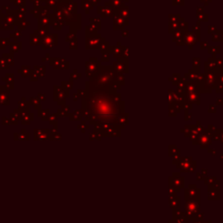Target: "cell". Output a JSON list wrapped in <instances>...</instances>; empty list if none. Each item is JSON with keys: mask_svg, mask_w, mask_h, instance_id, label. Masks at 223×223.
<instances>
[{"mask_svg": "<svg viewBox=\"0 0 223 223\" xmlns=\"http://www.w3.org/2000/svg\"><path fill=\"white\" fill-rule=\"evenodd\" d=\"M50 131L49 129H35L34 130V140H49Z\"/></svg>", "mask_w": 223, "mask_h": 223, "instance_id": "6da1fadb", "label": "cell"}, {"mask_svg": "<svg viewBox=\"0 0 223 223\" xmlns=\"http://www.w3.org/2000/svg\"><path fill=\"white\" fill-rule=\"evenodd\" d=\"M0 105H10L9 92L6 90L0 91Z\"/></svg>", "mask_w": 223, "mask_h": 223, "instance_id": "3957f363", "label": "cell"}, {"mask_svg": "<svg viewBox=\"0 0 223 223\" xmlns=\"http://www.w3.org/2000/svg\"><path fill=\"white\" fill-rule=\"evenodd\" d=\"M31 105H33L34 109L40 108V101L37 98H31Z\"/></svg>", "mask_w": 223, "mask_h": 223, "instance_id": "9c48e42d", "label": "cell"}, {"mask_svg": "<svg viewBox=\"0 0 223 223\" xmlns=\"http://www.w3.org/2000/svg\"><path fill=\"white\" fill-rule=\"evenodd\" d=\"M62 139V136L60 134L58 133H54V134H50L49 135V140L51 141H54V140H60Z\"/></svg>", "mask_w": 223, "mask_h": 223, "instance_id": "ba28073f", "label": "cell"}, {"mask_svg": "<svg viewBox=\"0 0 223 223\" xmlns=\"http://www.w3.org/2000/svg\"><path fill=\"white\" fill-rule=\"evenodd\" d=\"M47 121H49L50 125H57V123H58V118H57L56 113H55V114L49 115V117H48V119H47Z\"/></svg>", "mask_w": 223, "mask_h": 223, "instance_id": "52a82bcc", "label": "cell"}, {"mask_svg": "<svg viewBox=\"0 0 223 223\" xmlns=\"http://www.w3.org/2000/svg\"><path fill=\"white\" fill-rule=\"evenodd\" d=\"M24 98L23 99V101L18 102V108L24 111H28L30 112V104L26 101H24Z\"/></svg>", "mask_w": 223, "mask_h": 223, "instance_id": "5b68a950", "label": "cell"}, {"mask_svg": "<svg viewBox=\"0 0 223 223\" xmlns=\"http://www.w3.org/2000/svg\"><path fill=\"white\" fill-rule=\"evenodd\" d=\"M49 113H50V110H49V109L45 110V109L39 108V112H38L39 117L41 118L43 121H46V120H47V119H48V117H49Z\"/></svg>", "mask_w": 223, "mask_h": 223, "instance_id": "277c9868", "label": "cell"}, {"mask_svg": "<svg viewBox=\"0 0 223 223\" xmlns=\"http://www.w3.org/2000/svg\"><path fill=\"white\" fill-rule=\"evenodd\" d=\"M13 138L17 141H29L30 140V134L27 133L25 129H23L21 133L14 134Z\"/></svg>", "mask_w": 223, "mask_h": 223, "instance_id": "7a4b0ae2", "label": "cell"}, {"mask_svg": "<svg viewBox=\"0 0 223 223\" xmlns=\"http://www.w3.org/2000/svg\"><path fill=\"white\" fill-rule=\"evenodd\" d=\"M2 124L4 125H18V121L13 120L12 119H7L5 117L2 118Z\"/></svg>", "mask_w": 223, "mask_h": 223, "instance_id": "8992f818", "label": "cell"}]
</instances>
